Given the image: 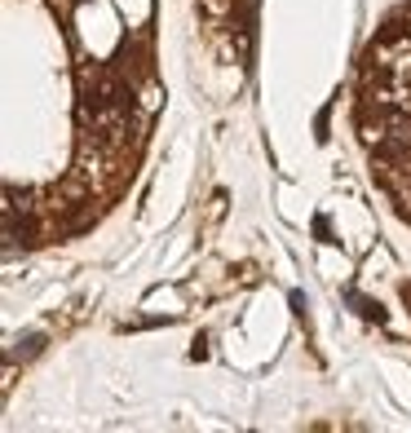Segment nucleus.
Listing matches in <instances>:
<instances>
[{
  "instance_id": "obj_1",
  "label": "nucleus",
  "mask_w": 411,
  "mask_h": 433,
  "mask_svg": "<svg viewBox=\"0 0 411 433\" xmlns=\"http://www.w3.org/2000/svg\"><path fill=\"white\" fill-rule=\"evenodd\" d=\"M9 248L67 244L128 195L164 102L155 0H5Z\"/></svg>"
},
{
  "instance_id": "obj_2",
  "label": "nucleus",
  "mask_w": 411,
  "mask_h": 433,
  "mask_svg": "<svg viewBox=\"0 0 411 433\" xmlns=\"http://www.w3.org/2000/svg\"><path fill=\"white\" fill-rule=\"evenodd\" d=\"M349 124L376 190L411 226V0L380 18L358 58Z\"/></svg>"
}]
</instances>
